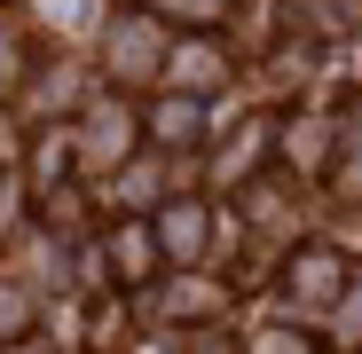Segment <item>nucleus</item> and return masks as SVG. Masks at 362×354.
Instances as JSON below:
<instances>
[{"label": "nucleus", "instance_id": "obj_6", "mask_svg": "<svg viewBox=\"0 0 362 354\" xmlns=\"http://www.w3.org/2000/svg\"><path fill=\"white\" fill-rule=\"evenodd\" d=\"M173 71H189V79H197V95H205V87L221 79V55H213V47H189V55H173Z\"/></svg>", "mask_w": 362, "mask_h": 354}, {"label": "nucleus", "instance_id": "obj_4", "mask_svg": "<svg viewBox=\"0 0 362 354\" xmlns=\"http://www.w3.org/2000/svg\"><path fill=\"white\" fill-rule=\"evenodd\" d=\"M87 158H127V110H95V126H87Z\"/></svg>", "mask_w": 362, "mask_h": 354}, {"label": "nucleus", "instance_id": "obj_3", "mask_svg": "<svg viewBox=\"0 0 362 354\" xmlns=\"http://www.w3.org/2000/svg\"><path fill=\"white\" fill-rule=\"evenodd\" d=\"M158 236H165V252H197L205 244V205H165Z\"/></svg>", "mask_w": 362, "mask_h": 354}, {"label": "nucleus", "instance_id": "obj_1", "mask_svg": "<svg viewBox=\"0 0 362 354\" xmlns=\"http://www.w3.org/2000/svg\"><path fill=\"white\" fill-rule=\"evenodd\" d=\"M291 300L315 307V315L339 307V300H346V268H339V252H299V260H291Z\"/></svg>", "mask_w": 362, "mask_h": 354}, {"label": "nucleus", "instance_id": "obj_5", "mask_svg": "<svg viewBox=\"0 0 362 354\" xmlns=\"http://www.w3.org/2000/svg\"><path fill=\"white\" fill-rule=\"evenodd\" d=\"M284 142H291V165H308V173L331 165V126H323V118H315V126H291Z\"/></svg>", "mask_w": 362, "mask_h": 354}, {"label": "nucleus", "instance_id": "obj_9", "mask_svg": "<svg viewBox=\"0 0 362 354\" xmlns=\"http://www.w3.org/2000/svg\"><path fill=\"white\" fill-rule=\"evenodd\" d=\"M16 64H24V55H16V32H0V79H16Z\"/></svg>", "mask_w": 362, "mask_h": 354}, {"label": "nucleus", "instance_id": "obj_8", "mask_svg": "<svg viewBox=\"0 0 362 354\" xmlns=\"http://www.w3.org/2000/svg\"><path fill=\"white\" fill-rule=\"evenodd\" d=\"M339 182L362 197V118H354V126H346V173H339Z\"/></svg>", "mask_w": 362, "mask_h": 354}, {"label": "nucleus", "instance_id": "obj_2", "mask_svg": "<svg viewBox=\"0 0 362 354\" xmlns=\"http://www.w3.org/2000/svg\"><path fill=\"white\" fill-rule=\"evenodd\" d=\"M110 64L127 71V79H142V71L158 64V32H150L142 16H134V24H118V40H110Z\"/></svg>", "mask_w": 362, "mask_h": 354}, {"label": "nucleus", "instance_id": "obj_7", "mask_svg": "<svg viewBox=\"0 0 362 354\" xmlns=\"http://www.w3.org/2000/svg\"><path fill=\"white\" fill-rule=\"evenodd\" d=\"M158 134H165V142H189V134H197V110H189V102H165V110H158Z\"/></svg>", "mask_w": 362, "mask_h": 354}, {"label": "nucleus", "instance_id": "obj_10", "mask_svg": "<svg viewBox=\"0 0 362 354\" xmlns=\"http://www.w3.org/2000/svg\"><path fill=\"white\" fill-rule=\"evenodd\" d=\"M24 323V300H16V291H0V331H16Z\"/></svg>", "mask_w": 362, "mask_h": 354}]
</instances>
